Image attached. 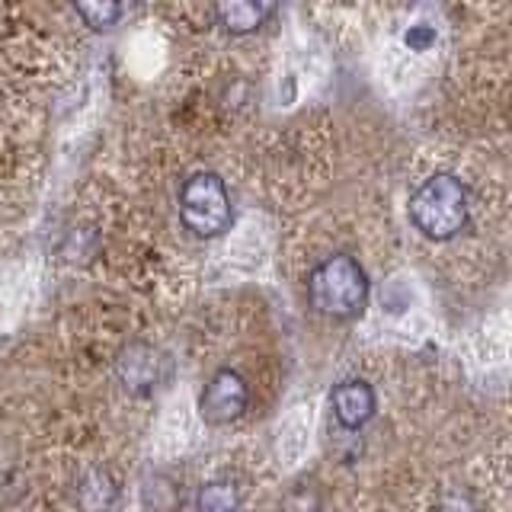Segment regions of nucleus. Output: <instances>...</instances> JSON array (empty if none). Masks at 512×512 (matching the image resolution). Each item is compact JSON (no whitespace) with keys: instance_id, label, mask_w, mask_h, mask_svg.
Returning a JSON list of instances; mask_svg holds the SVG:
<instances>
[{"instance_id":"9b49d317","label":"nucleus","mask_w":512,"mask_h":512,"mask_svg":"<svg viewBox=\"0 0 512 512\" xmlns=\"http://www.w3.org/2000/svg\"><path fill=\"white\" fill-rule=\"evenodd\" d=\"M282 512H324V500H320V490L314 484H295L282 496Z\"/></svg>"},{"instance_id":"ddd939ff","label":"nucleus","mask_w":512,"mask_h":512,"mask_svg":"<svg viewBox=\"0 0 512 512\" xmlns=\"http://www.w3.org/2000/svg\"><path fill=\"white\" fill-rule=\"evenodd\" d=\"M404 39H407V45H413V48H429V42L436 39V36H432V29H429V26H410Z\"/></svg>"},{"instance_id":"0eeeda50","label":"nucleus","mask_w":512,"mask_h":512,"mask_svg":"<svg viewBox=\"0 0 512 512\" xmlns=\"http://www.w3.org/2000/svg\"><path fill=\"white\" fill-rule=\"evenodd\" d=\"M279 10V0H215L218 23L228 36H253Z\"/></svg>"},{"instance_id":"423d86ee","label":"nucleus","mask_w":512,"mask_h":512,"mask_svg":"<svg viewBox=\"0 0 512 512\" xmlns=\"http://www.w3.org/2000/svg\"><path fill=\"white\" fill-rule=\"evenodd\" d=\"M330 407L343 429H362L375 416V391L362 378L340 381L330 394Z\"/></svg>"},{"instance_id":"1a4fd4ad","label":"nucleus","mask_w":512,"mask_h":512,"mask_svg":"<svg viewBox=\"0 0 512 512\" xmlns=\"http://www.w3.org/2000/svg\"><path fill=\"white\" fill-rule=\"evenodd\" d=\"M74 10L93 32H109L122 20V0H74Z\"/></svg>"},{"instance_id":"f257e3e1","label":"nucleus","mask_w":512,"mask_h":512,"mask_svg":"<svg viewBox=\"0 0 512 512\" xmlns=\"http://www.w3.org/2000/svg\"><path fill=\"white\" fill-rule=\"evenodd\" d=\"M407 212H410L413 228L426 240H436V244L452 240L468 228V218H471L468 186L461 183V176L439 170L426 176V180L413 189Z\"/></svg>"},{"instance_id":"20e7f679","label":"nucleus","mask_w":512,"mask_h":512,"mask_svg":"<svg viewBox=\"0 0 512 512\" xmlns=\"http://www.w3.org/2000/svg\"><path fill=\"white\" fill-rule=\"evenodd\" d=\"M247 404H250V388L244 375L234 372V368H221L205 384V391L199 397V413L208 426H228L244 416Z\"/></svg>"},{"instance_id":"39448f33","label":"nucleus","mask_w":512,"mask_h":512,"mask_svg":"<svg viewBox=\"0 0 512 512\" xmlns=\"http://www.w3.org/2000/svg\"><path fill=\"white\" fill-rule=\"evenodd\" d=\"M116 375L128 394L148 397L160 388V381L167 375V359L164 352L154 349L151 343H132L122 349L116 362Z\"/></svg>"},{"instance_id":"f03ea898","label":"nucleus","mask_w":512,"mask_h":512,"mask_svg":"<svg viewBox=\"0 0 512 512\" xmlns=\"http://www.w3.org/2000/svg\"><path fill=\"white\" fill-rule=\"evenodd\" d=\"M308 301L317 314L352 320L368 304V276L352 253H333L308 276Z\"/></svg>"},{"instance_id":"9d476101","label":"nucleus","mask_w":512,"mask_h":512,"mask_svg":"<svg viewBox=\"0 0 512 512\" xmlns=\"http://www.w3.org/2000/svg\"><path fill=\"white\" fill-rule=\"evenodd\" d=\"M240 490L231 480H208L196 496V512H240Z\"/></svg>"},{"instance_id":"f8f14e48","label":"nucleus","mask_w":512,"mask_h":512,"mask_svg":"<svg viewBox=\"0 0 512 512\" xmlns=\"http://www.w3.org/2000/svg\"><path fill=\"white\" fill-rule=\"evenodd\" d=\"M436 512H477L474 500L468 493H461V490H448L442 493V500H439V509Z\"/></svg>"},{"instance_id":"6e6552de","label":"nucleus","mask_w":512,"mask_h":512,"mask_svg":"<svg viewBox=\"0 0 512 512\" xmlns=\"http://www.w3.org/2000/svg\"><path fill=\"white\" fill-rule=\"evenodd\" d=\"M116 496H119L116 480L103 468L87 471L77 484V506L84 512H109L116 506Z\"/></svg>"},{"instance_id":"7ed1b4c3","label":"nucleus","mask_w":512,"mask_h":512,"mask_svg":"<svg viewBox=\"0 0 512 512\" xmlns=\"http://www.w3.org/2000/svg\"><path fill=\"white\" fill-rule=\"evenodd\" d=\"M180 218L186 224V231H192L202 240L221 237L231 228V196L228 186L218 173L199 170L180 186Z\"/></svg>"}]
</instances>
